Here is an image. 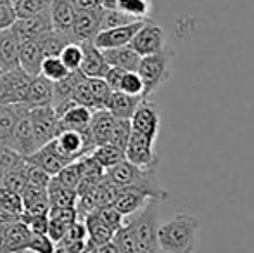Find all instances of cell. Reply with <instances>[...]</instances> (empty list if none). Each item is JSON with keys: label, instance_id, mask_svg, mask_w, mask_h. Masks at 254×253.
I'll return each mask as SVG.
<instances>
[{"label": "cell", "instance_id": "f6af8a7d", "mask_svg": "<svg viewBox=\"0 0 254 253\" xmlns=\"http://www.w3.org/2000/svg\"><path fill=\"white\" fill-rule=\"evenodd\" d=\"M56 247H57V245L54 243L47 234L31 233V238H30V243H28L26 252H31V253H54V252H56Z\"/></svg>", "mask_w": 254, "mask_h": 253}, {"label": "cell", "instance_id": "44dd1931", "mask_svg": "<svg viewBox=\"0 0 254 253\" xmlns=\"http://www.w3.org/2000/svg\"><path fill=\"white\" fill-rule=\"evenodd\" d=\"M92 109L85 108L80 104H71L63 115L59 116V123H57V130L59 128H71V130H85L90 125L92 118Z\"/></svg>", "mask_w": 254, "mask_h": 253}, {"label": "cell", "instance_id": "680465c9", "mask_svg": "<svg viewBox=\"0 0 254 253\" xmlns=\"http://www.w3.org/2000/svg\"><path fill=\"white\" fill-rule=\"evenodd\" d=\"M97 253H121V252L113 241H109V243L102 245V247H97Z\"/></svg>", "mask_w": 254, "mask_h": 253}, {"label": "cell", "instance_id": "52a82bcc", "mask_svg": "<svg viewBox=\"0 0 254 253\" xmlns=\"http://www.w3.org/2000/svg\"><path fill=\"white\" fill-rule=\"evenodd\" d=\"M30 122H31V128H33L37 149L45 146L47 142H51L56 137L59 118H57L52 106H42V108L30 109Z\"/></svg>", "mask_w": 254, "mask_h": 253}, {"label": "cell", "instance_id": "db71d44e", "mask_svg": "<svg viewBox=\"0 0 254 253\" xmlns=\"http://www.w3.org/2000/svg\"><path fill=\"white\" fill-rule=\"evenodd\" d=\"M16 21V14H14L12 5H5V3H0V30H5L10 28Z\"/></svg>", "mask_w": 254, "mask_h": 253}, {"label": "cell", "instance_id": "ffe728a7", "mask_svg": "<svg viewBox=\"0 0 254 253\" xmlns=\"http://www.w3.org/2000/svg\"><path fill=\"white\" fill-rule=\"evenodd\" d=\"M102 54L109 66L121 68L125 71H137L138 63H140V56L130 45H123V47L116 49H104Z\"/></svg>", "mask_w": 254, "mask_h": 253}, {"label": "cell", "instance_id": "7bdbcfd3", "mask_svg": "<svg viewBox=\"0 0 254 253\" xmlns=\"http://www.w3.org/2000/svg\"><path fill=\"white\" fill-rule=\"evenodd\" d=\"M19 220L30 227L31 233L37 234H47L49 226V213H26L23 212L19 215Z\"/></svg>", "mask_w": 254, "mask_h": 253}, {"label": "cell", "instance_id": "d4e9b609", "mask_svg": "<svg viewBox=\"0 0 254 253\" xmlns=\"http://www.w3.org/2000/svg\"><path fill=\"white\" fill-rule=\"evenodd\" d=\"M23 198V212L26 213H49V198L47 187H37L28 184L26 189L21 194Z\"/></svg>", "mask_w": 254, "mask_h": 253}, {"label": "cell", "instance_id": "83f0119b", "mask_svg": "<svg viewBox=\"0 0 254 253\" xmlns=\"http://www.w3.org/2000/svg\"><path fill=\"white\" fill-rule=\"evenodd\" d=\"M0 186L7 187V189L17 192V194H23V191L28 186V175H26V160H21L12 170L5 173V175L0 179Z\"/></svg>", "mask_w": 254, "mask_h": 253}, {"label": "cell", "instance_id": "f907efd6", "mask_svg": "<svg viewBox=\"0 0 254 253\" xmlns=\"http://www.w3.org/2000/svg\"><path fill=\"white\" fill-rule=\"evenodd\" d=\"M49 219L59 220V222L71 226L73 222H76L80 217H78L76 208H61V206H52L49 208Z\"/></svg>", "mask_w": 254, "mask_h": 253}, {"label": "cell", "instance_id": "8fae6325", "mask_svg": "<svg viewBox=\"0 0 254 253\" xmlns=\"http://www.w3.org/2000/svg\"><path fill=\"white\" fill-rule=\"evenodd\" d=\"M7 146L12 148L14 151H17L21 156H24V158L37 151L33 128H31V122H30V113L17 116V122L14 125L12 132H10L9 144Z\"/></svg>", "mask_w": 254, "mask_h": 253}, {"label": "cell", "instance_id": "6125c7cd", "mask_svg": "<svg viewBox=\"0 0 254 253\" xmlns=\"http://www.w3.org/2000/svg\"><path fill=\"white\" fill-rule=\"evenodd\" d=\"M54 253H66V252H64V248H63V247H59V245H57V247H56V252H54Z\"/></svg>", "mask_w": 254, "mask_h": 253}, {"label": "cell", "instance_id": "e7e4bbea", "mask_svg": "<svg viewBox=\"0 0 254 253\" xmlns=\"http://www.w3.org/2000/svg\"><path fill=\"white\" fill-rule=\"evenodd\" d=\"M14 2H16V0H10V3H14Z\"/></svg>", "mask_w": 254, "mask_h": 253}, {"label": "cell", "instance_id": "ab89813d", "mask_svg": "<svg viewBox=\"0 0 254 253\" xmlns=\"http://www.w3.org/2000/svg\"><path fill=\"white\" fill-rule=\"evenodd\" d=\"M0 210L14 213V215H21L23 213V198H21V194L0 186Z\"/></svg>", "mask_w": 254, "mask_h": 253}, {"label": "cell", "instance_id": "d590c367", "mask_svg": "<svg viewBox=\"0 0 254 253\" xmlns=\"http://www.w3.org/2000/svg\"><path fill=\"white\" fill-rule=\"evenodd\" d=\"M54 177H56L59 182H63L64 186L76 189V186L80 184V180L83 179V169H81L80 160H74V162L64 165L63 169H61V172Z\"/></svg>", "mask_w": 254, "mask_h": 253}, {"label": "cell", "instance_id": "7a4b0ae2", "mask_svg": "<svg viewBox=\"0 0 254 253\" xmlns=\"http://www.w3.org/2000/svg\"><path fill=\"white\" fill-rule=\"evenodd\" d=\"M159 205L161 203L156 199H149L138 212L125 217V222L133 231L140 253H159V247H157V229H159L157 208Z\"/></svg>", "mask_w": 254, "mask_h": 253}, {"label": "cell", "instance_id": "be15d7a7", "mask_svg": "<svg viewBox=\"0 0 254 253\" xmlns=\"http://www.w3.org/2000/svg\"><path fill=\"white\" fill-rule=\"evenodd\" d=\"M0 3H5V5H12V3H10V0H0Z\"/></svg>", "mask_w": 254, "mask_h": 253}, {"label": "cell", "instance_id": "f35d334b", "mask_svg": "<svg viewBox=\"0 0 254 253\" xmlns=\"http://www.w3.org/2000/svg\"><path fill=\"white\" fill-rule=\"evenodd\" d=\"M130 134H131L130 120L116 118L114 127L109 135V144H114L116 148H120L125 151V148H127V144H128V139H130Z\"/></svg>", "mask_w": 254, "mask_h": 253}, {"label": "cell", "instance_id": "8d00e7d4", "mask_svg": "<svg viewBox=\"0 0 254 253\" xmlns=\"http://www.w3.org/2000/svg\"><path fill=\"white\" fill-rule=\"evenodd\" d=\"M49 3H51V0H16L12 3V9L16 14V19H19V17H30L35 14H40L42 10L49 9Z\"/></svg>", "mask_w": 254, "mask_h": 253}, {"label": "cell", "instance_id": "7dc6e473", "mask_svg": "<svg viewBox=\"0 0 254 253\" xmlns=\"http://www.w3.org/2000/svg\"><path fill=\"white\" fill-rule=\"evenodd\" d=\"M97 215L101 217V219L104 220V222L107 224V226L111 227L113 231H116L118 227H121L123 226V222H125V217L121 215L120 212H118L116 208H114L113 205H104V206H99L97 210Z\"/></svg>", "mask_w": 254, "mask_h": 253}, {"label": "cell", "instance_id": "e0dca14e", "mask_svg": "<svg viewBox=\"0 0 254 253\" xmlns=\"http://www.w3.org/2000/svg\"><path fill=\"white\" fill-rule=\"evenodd\" d=\"M19 68L26 71L30 77H37L40 75V66L44 61V52L37 40H24L19 42Z\"/></svg>", "mask_w": 254, "mask_h": 253}, {"label": "cell", "instance_id": "7402d4cb", "mask_svg": "<svg viewBox=\"0 0 254 253\" xmlns=\"http://www.w3.org/2000/svg\"><path fill=\"white\" fill-rule=\"evenodd\" d=\"M47 198H49V205L52 206H61V208H74L76 205V189L73 187L64 186L63 182L56 179V177H51L47 184Z\"/></svg>", "mask_w": 254, "mask_h": 253}, {"label": "cell", "instance_id": "836d02e7", "mask_svg": "<svg viewBox=\"0 0 254 253\" xmlns=\"http://www.w3.org/2000/svg\"><path fill=\"white\" fill-rule=\"evenodd\" d=\"M88 88H90L92 99H94V106L95 109H106V104L109 101L111 94V87L106 84L104 78H87Z\"/></svg>", "mask_w": 254, "mask_h": 253}, {"label": "cell", "instance_id": "7c38bea8", "mask_svg": "<svg viewBox=\"0 0 254 253\" xmlns=\"http://www.w3.org/2000/svg\"><path fill=\"white\" fill-rule=\"evenodd\" d=\"M149 199H152L151 196L145 191L137 189V187H118V192L111 205L123 217H128L133 215L135 212H138Z\"/></svg>", "mask_w": 254, "mask_h": 253}, {"label": "cell", "instance_id": "4316f807", "mask_svg": "<svg viewBox=\"0 0 254 253\" xmlns=\"http://www.w3.org/2000/svg\"><path fill=\"white\" fill-rule=\"evenodd\" d=\"M26 162L40 167V169L45 170L51 177L57 175V173L61 172V169H63L64 165H67V163H64L59 156H56L51 149L45 148V146H42V148H38L35 153H31L30 156H26Z\"/></svg>", "mask_w": 254, "mask_h": 253}, {"label": "cell", "instance_id": "9f6ffc18", "mask_svg": "<svg viewBox=\"0 0 254 253\" xmlns=\"http://www.w3.org/2000/svg\"><path fill=\"white\" fill-rule=\"evenodd\" d=\"M16 220H19V215H14V213H9V212H3L0 210V227L7 229L10 224H14Z\"/></svg>", "mask_w": 254, "mask_h": 253}, {"label": "cell", "instance_id": "1f68e13d", "mask_svg": "<svg viewBox=\"0 0 254 253\" xmlns=\"http://www.w3.org/2000/svg\"><path fill=\"white\" fill-rule=\"evenodd\" d=\"M111 241L120 248L121 253H140L133 231H131V227L128 226L127 222H123V226L118 227V229L114 231L113 240Z\"/></svg>", "mask_w": 254, "mask_h": 253}, {"label": "cell", "instance_id": "484cf974", "mask_svg": "<svg viewBox=\"0 0 254 253\" xmlns=\"http://www.w3.org/2000/svg\"><path fill=\"white\" fill-rule=\"evenodd\" d=\"M31 231L21 220H16L14 224H10L5 229V240H7V248L10 253H26L28 243H30Z\"/></svg>", "mask_w": 254, "mask_h": 253}, {"label": "cell", "instance_id": "bcb514c9", "mask_svg": "<svg viewBox=\"0 0 254 253\" xmlns=\"http://www.w3.org/2000/svg\"><path fill=\"white\" fill-rule=\"evenodd\" d=\"M71 101H73L74 104L85 106V108L95 111L94 99H92L90 88H88V84H87V78H83V80L76 85V88L73 90V95H71Z\"/></svg>", "mask_w": 254, "mask_h": 253}, {"label": "cell", "instance_id": "f1b7e54d", "mask_svg": "<svg viewBox=\"0 0 254 253\" xmlns=\"http://www.w3.org/2000/svg\"><path fill=\"white\" fill-rule=\"evenodd\" d=\"M37 42L40 44L44 58H47V56H59L61 51H63L69 42H74V40L71 37H67V35L59 33V31H56V30H51L42 35Z\"/></svg>", "mask_w": 254, "mask_h": 253}, {"label": "cell", "instance_id": "e575fe53", "mask_svg": "<svg viewBox=\"0 0 254 253\" xmlns=\"http://www.w3.org/2000/svg\"><path fill=\"white\" fill-rule=\"evenodd\" d=\"M67 73H69V70L64 66V63L59 59V56H47V58H44V61H42L40 75L47 78V80L57 82L66 77Z\"/></svg>", "mask_w": 254, "mask_h": 253}, {"label": "cell", "instance_id": "ee69618b", "mask_svg": "<svg viewBox=\"0 0 254 253\" xmlns=\"http://www.w3.org/2000/svg\"><path fill=\"white\" fill-rule=\"evenodd\" d=\"M23 158L24 156H21L19 153L14 151L12 148L0 144V179H2L9 170H12Z\"/></svg>", "mask_w": 254, "mask_h": 253}, {"label": "cell", "instance_id": "3957f363", "mask_svg": "<svg viewBox=\"0 0 254 253\" xmlns=\"http://www.w3.org/2000/svg\"><path fill=\"white\" fill-rule=\"evenodd\" d=\"M173 51H161L157 54L144 56L138 63L137 73L140 75L142 84H144V92L142 97L147 99L149 95L154 94L164 82L170 80L171 75V59H173Z\"/></svg>", "mask_w": 254, "mask_h": 253}, {"label": "cell", "instance_id": "74e56055", "mask_svg": "<svg viewBox=\"0 0 254 253\" xmlns=\"http://www.w3.org/2000/svg\"><path fill=\"white\" fill-rule=\"evenodd\" d=\"M59 59L64 63V66H66L69 71L80 70L81 59H83V49H81V44H78V42H69V44L61 51Z\"/></svg>", "mask_w": 254, "mask_h": 253}, {"label": "cell", "instance_id": "f5cc1de1", "mask_svg": "<svg viewBox=\"0 0 254 253\" xmlns=\"http://www.w3.org/2000/svg\"><path fill=\"white\" fill-rule=\"evenodd\" d=\"M123 75H125V70L109 66L107 73L104 75V80H106V84L111 87V90H118V88H120V82H121V78H123Z\"/></svg>", "mask_w": 254, "mask_h": 253}, {"label": "cell", "instance_id": "ba28073f", "mask_svg": "<svg viewBox=\"0 0 254 253\" xmlns=\"http://www.w3.org/2000/svg\"><path fill=\"white\" fill-rule=\"evenodd\" d=\"M102 12H104L102 7H97V9H92V10H76L74 12L73 26H71L73 40L78 42V44L94 42V38L101 31Z\"/></svg>", "mask_w": 254, "mask_h": 253}, {"label": "cell", "instance_id": "f546056e", "mask_svg": "<svg viewBox=\"0 0 254 253\" xmlns=\"http://www.w3.org/2000/svg\"><path fill=\"white\" fill-rule=\"evenodd\" d=\"M90 155L94 156L99 163H101V167L104 170L111 169V167L118 165V163L125 160V151H123V149L116 148V146L109 144V142L95 146V148L90 151Z\"/></svg>", "mask_w": 254, "mask_h": 253}, {"label": "cell", "instance_id": "603a6c76", "mask_svg": "<svg viewBox=\"0 0 254 253\" xmlns=\"http://www.w3.org/2000/svg\"><path fill=\"white\" fill-rule=\"evenodd\" d=\"M114 122H116V118H114L107 109H95V111L92 113L88 128H90V134H92V139H94L95 146L109 142V135L114 127Z\"/></svg>", "mask_w": 254, "mask_h": 253}, {"label": "cell", "instance_id": "6f0895ef", "mask_svg": "<svg viewBox=\"0 0 254 253\" xmlns=\"http://www.w3.org/2000/svg\"><path fill=\"white\" fill-rule=\"evenodd\" d=\"M0 104H10L9 92H7V87H5V82H3L2 73H0Z\"/></svg>", "mask_w": 254, "mask_h": 253}, {"label": "cell", "instance_id": "9c48e42d", "mask_svg": "<svg viewBox=\"0 0 254 253\" xmlns=\"http://www.w3.org/2000/svg\"><path fill=\"white\" fill-rule=\"evenodd\" d=\"M10 30L14 31V35H16L19 42L38 40L44 33L54 30L52 21H51V12H49V9H45V10H42L40 14H35V16L19 17V19L14 21Z\"/></svg>", "mask_w": 254, "mask_h": 253}, {"label": "cell", "instance_id": "30bf717a", "mask_svg": "<svg viewBox=\"0 0 254 253\" xmlns=\"http://www.w3.org/2000/svg\"><path fill=\"white\" fill-rule=\"evenodd\" d=\"M142 24H144V21H135V23L125 24V26L101 30L97 33V37L94 38V45L101 49V51H104V49H116V47H123V45H130L131 38H133V35L137 33V30Z\"/></svg>", "mask_w": 254, "mask_h": 253}, {"label": "cell", "instance_id": "cb8c5ba5", "mask_svg": "<svg viewBox=\"0 0 254 253\" xmlns=\"http://www.w3.org/2000/svg\"><path fill=\"white\" fill-rule=\"evenodd\" d=\"M81 220H83L85 229H87V240L92 241L95 247H102L113 240L114 231L97 215V212L88 213Z\"/></svg>", "mask_w": 254, "mask_h": 253}, {"label": "cell", "instance_id": "03108f58", "mask_svg": "<svg viewBox=\"0 0 254 253\" xmlns=\"http://www.w3.org/2000/svg\"><path fill=\"white\" fill-rule=\"evenodd\" d=\"M0 73H3V71H2V70H0Z\"/></svg>", "mask_w": 254, "mask_h": 253}, {"label": "cell", "instance_id": "6da1fadb", "mask_svg": "<svg viewBox=\"0 0 254 253\" xmlns=\"http://www.w3.org/2000/svg\"><path fill=\"white\" fill-rule=\"evenodd\" d=\"M199 219L192 213H178L168 222L159 224L157 247L164 253H194L197 248Z\"/></svg>", "mask_w": 254, "mask_h": 253}, {"label": "cell", "instance_id": "11a10c76", "mask_svg": "<svg viewBox=\"0 0 254 253\" xmlns=\"http://www.w3.org/2000/svg\"><path fill=\"white\" fill-rule=\"evenodd\" d=\"M71 5L74 10H92L101 7L99 0H71Z\"/></svg>", "mask_w": 254, "mask_h": 253}, {"label": "cell", "instance_id": "c3c4849f", "mask_svg": "<svg viewBox=\"0 0 254 253\" xmlns=\"http://www.w3.org/2000/svg\"><path fill=\"white\" fill-rule=\"evenodd\" d=\"M85 240H87V229H85L83 220L78 219L76 222H73L67 227L64 238L57 245H69V243H76V241H85Z\"/></svg>", "mask_w": 254, "mask_h": 253}, {"label": "cell", "instance_id": "681fc988", "mask_svg": "<svg viewBox=\"0 0 254 253\" xmlns=\"http://www.w3.org/2000/svg\"><path fill=\"white\" fill-rule=\"evenodd\" d=\"M26 175H28V184L37 187H47L49 180H51V175L45 170H42L40 167L33 165L30 162H26Z\"/></svg>", "mask_w": 254, "mask_h": 253}, {"label": "cell", "instance_id": "277c9868", "mask_svg": "<svg viewBox=\"0 0 254 253\" xmlns=\"http://www.w3.org/2000/svg\"><path fill=\"white\" fill-rule=\"evenodd\" d=\"M156 141H151L145 135H140L131 130L128 144L125 148V160L131 165L144 170H157L159 167V155L156 151Z\"/></svg>", "mask_w": 254, "mask_h": 253}, {"label": "cell", "instance_id": "94428289", "mask_svg": "<svg viewBox=\"0 0 254 253\" xmlns=\"http://www.w3.org/2000/svg\"><path fill=\"white\" fill-rule=\"evenodd\" d=\"M116 2L118 0H99L102 9H116Z\"/></svg>", "mask_w": 254, "mask_h": 253}, {"label": "cell", "instance_id": "5bb4252c", "mask_svg": "<svg viewBox=\"0 0 254 253\" xmlns=\"http://www.w3.org/2000/svg\"><path fill=\"white\" fill-rule=\"evenodd\" d=\"M52 102H54V82L47 80L42 75H37V77L31 78L24 104L30 109H33V108H42V106H52Z\"/></svg>", "mask_w": 254, "mask_h": 253}, {"label": "cell", "instance_id": "60d3db41", "mask_svg": "<svg viewBox=\"0 0 254 253\" xmlns=\"http://www.w3.org/2000/svg\"><path fill=\"white\" fill-rule=\"evenodd\" d=\"M118 90L125 92L128 95H140L144 92V84H142V78L137 71H125L123 78L120 82V88ZM144 99V97H142Z\"/></svg>", "mask_w": 254, "mask_h": 253}, {"label": "cell", "instance_id": "4dcf8cb0", "mask_svg": "<svg viewBox=\"0 0 254 253\" xmlns=\"http://www.w3.org/2000/svg\"><path fill=\"white\" fill-rule=\"evenodd\" d=\"M116 9L137 21L151 19L152 0H118Z\"/></svg>", "mask_w": 254, "mask_h": 253}, {"label": "cell", "instance_id": "91938a15", "mask_svg": "<svg viewBox=\"0 0 254 253\" xmlns=\"http://www.w3.org/2000/svg\"><path fill=\"white\" fill-rule=\"evenodd\" d=\"M0 253H10L7 248V240H5V229L0 227Z\"/></svg>", "mask_w": 254, "mask_h": 253}, {"label": "cell", "instance_id": "8992f818", "mask_svg": "<svg viewBox=\"0 0 254 253\" xmlns=\"http://www.w3.org/2000/svg\"><path fill=\"white\" fill-rule=\"evenodd\" d=\"M131 130L137 132L140 135H145L151 141H156L157 134H159V125H161V113L159 106L156 102L149 101V99H142L138 102L137 109L133 111L130 118Z\"/></svg>", "mask_w": 254, "mask_h": 253}, {"label": "cell", "instance_id": "d6a6232c", "mask_svg": "<svg viewBox=\"0 0 254 253\" xmlns=\"http://www.w3.org/2000/svg\"><path fill=\"white\" fill-rule=\"evenodd\" d=\"M17 122V111L14 104H0V144H9L10 132Z\"/></svg>", "mask_w": 254, "mask_h": 253}, {"label": "cell", "instance_id": "5b68a950", "mask_svg": "<svg viewBox=\"0 0 254 253\" xmlns=\"http://www.w3.org/2000/svg\"><path fill=\"white\" fill-rule=\"evenodd\" d=\"M130 47L140 58L157 54V52L166 49V33H164V30L157 23L147 19L144 21V24L133 35V38L130 42Z\"/></svg>", "mask_w": 254, "mask_h": 253}, {"label": "cell", "instance_id": "b9f144b4", "mask_svg": "<svg viewBox=\"0 0 254 253\" xmlns=\"http://www.w3.org/2000/svg\"><path fill=\"white\" fill-rule=\"evenodd\" d=\"M137 19L127 16L125 12L118 9H104L102 12V23H101V30H109V28H116V26H125V24L135 23Z\"/></svg>", "mask_w": 254, "mask_h": 253}, {"label": "cell", "instance_id": "d6986e66", "mask_svg": "<svg viewBox=\"0 0 254 253\" xmlns=\"http://www.w3.org/2000/svg\"><path fill=\"white\" fill-rule=\"evenodd\" d=\"M140 101H142L140 95H128L121 90H113V94H111L109 101L106 104V109L114 118L130 120Z\"/></svg>", "mask_w": 254, "mask_h": 253}, {"label": "cell", "instance_id": "9a60e30c", "mask_svg": "<svg viewBox=\"0 0 254 253\" xmlns=\"http://www.w3.org/2000/svg\"><path fill=\"white\" fill-rule=\"evenodd\" d=\"M49 12H51V21H52L54 30L73 38V35H71V26H73L74 12H76V10L71 5V0H51V3H49Z\"/></svg>", "mask_w": 254, "mask_h": 253}, {"label": "cell", "instance_id": "4fadbf2b", "mask_svg": "<svg viewBox=\"0 0 254 253\" xmlns=\"http://www.w3.org/2000/svg\"><path fill=\"white\" fill-rule=\"evenodd\" d=\"M83 59L80 64V71L87 78H104V75L109 70V64L104 59V54L99 47H95L94 42H83Z\"/></svg>", "mask_w": 254, "mask_h": 253}, {"label": "cell", "instance_id": "ac0fdd59", "mask_svg": "<svg viewBox=\"0 0 254 253\" xmlns=\"http://www.w3.org/2000/svg\"><path fill=\"white\" fill-rule=\"evenodd\" d=\"M19 40L10 28L0 30V70L9 71L19 66Z\"/></svg>", "mask_w": 254, "mask_h": 253}, {"label": "cell", "instance_id": "816d5d0a", "mask_svg": "<svg viewBox=\"0 0 254 253\" xmlns=\"http://www.w3.org/2000/svg\"><path fill=\"white\" fill-rule=\"evenodd\" d=\"M66 224L59 222V220H54V219H49V226H47V236L51 238V240L54 241V243H59L61 240L64 238V234H66L67 231Z\"/></svg>", "mask_w": 254, "mask_h": 253}, {"label": "cell", "instance_id": "2e32d148", "mask_svg": "<svg viewBox=\"0 0 254 253\" xmlns=\"http://www.w3.org/2000/svg\"><path fill=\"white\" fill-rule=\"evenodd\" d=\"M3 82H5L7 92H9V101L10 104H16V102H24L26 99V92L30 87V82L33 77L23 71L19 66L14 68V70L3 71L2 73Z\"/></svg>", "mask_w": 254, "mask_h": 253}]
</instances>
